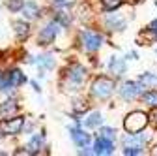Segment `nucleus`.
Segmentation results:
<instances>
[{
	"label": "nucleus",
	"instance_id": "f257e3e1",
	"mask_svg": "<svg viewBox=\"0 0 157 156\" xmlns=\"http://www.w3.org/2000/svg\"><path fill=\"white\" fill-rule=\"evenodd\" d=\"M150 122V115L144 111H131L125 119H124V130L127 133H136L142 132Z\"/></svg>",
	"mask_w": 157,
	"mask_h": 156
},
{
	"label": "nucleus",
	"instance_id": "f03ea898",
	"mask_svg": "<svg viewBox=\"0 0 157 156\" xmlns=\"http://www.w3.org/2000/svg\"><path fill=\"white\" fill-rule=\"evenodd\" d=\"M114 81L110 79V77H105V75H101V77H95L94 79V83H92V87H90V92H92V96L94 98H97V100H107V98H110V94L114 92Z\"/></svg>",
	"mask_w": 157,
	"mask_h": 156
},
{
	"label": "nucleus",
	"instance_id": "7ed1b4c3",
	"mask_svg": "<svg viewBox=\"0 0 157 156\" xmlns=\"http://www.w3.org/2000/svg\"><path fill=\"white\" fill-rule=\"evenodd\" d=\"M64 77H66V81H67V88L71 87V90H77L78 87L84 83V79H86V68L82 64H71L66 70Z\"/></svg>",
	"mask_w": 157,
	"mask_h": 156
},
{
	"label": "nucleus",
	"instance_id": "20e7f679",
	"mask_svg": "<svg viewBox=\"0 0 157 156\" xmlns=\"http://www.w3.org/2000/svg\"><path fill=\"white\" fill-rule=\"evenodd\" d=\"M78 38H81V45L86 53H95L103 45V36L95 30H82Z\"/></svg>",
	"mask_w": 157,
	"mask_h": 156
},
{
	"label": "nucleus",
	"instance_id": "39448f33",
	"mask_svg": "<svg viewBox=\"0 0 157 156\" xmlns=\"http://www.w3.org/2000/svg\"><path fill=\"white\" fill-rule=\"evenodd\" d=\"M25 122H26V119L23 115H15V117H10V119H2L0 121V132L4 135H19L23 132Z\"/></svg>",
	"mask_w": 157,
	"mask_h": 156
},
{
	"label": "nucleus",
	"instance_id": "423d86ee",
	"mask_svg": "<svg viewBox=\"0 0 157 156\" xmlns=\"http://www.w3.org/2000/svg\"><path fill=\"white\" fill-rule=\"evenodd\" d=\"M60 23L56 21V19H52V21H49L41 30H39L37 34V45H51L54 42V38L58 36V32H60Z\"/></svg>",
	"mask_w": 157,
	"mask_h": 156
},
{
	"label": "nucleus",
	"instance_id": "0eeeda50",
	"mask_svg": "<svg viewBox=\"0 0 157 156\" xmlns=\"http://www.w3.org/2000/svg\"><path fill=\"white\" fill-rule=\"evenodd\" d=\"M118 90H120L122 100L131 102V100H135V98H139V96L144 92V87H142L139 81H124V85L118 88Z\"/></svg>",
	"mask_w": 157,
	"mask_h": 156
},
{
	"label": "nucleus",
	"instance_id": "6e6552de",
	"mask_svg": "<svg viewBox=\"0 0 157 156\" xmlns=\"http://www.w3.org/2000/svg\"><path fill=\"white\" fill-rule=\"evenodd\" d=\"M69 135H71V139H73V143H75L77 147H86V145H90V141H92L90 133H86L81 126H71V128H69Z\"/></svg>",
	"mask_w": 157,
	"mask_h": 156
},
{
	"label": "nucleus",
	"instance_id": "1a4fd4ad",
	"mask_svg": "<svg viewBox=\"0 0 157 156\" xmlns=\"http://www.w3.org/2000/svg\"><path fill=\"white\" fill-rule=\"evenodd\" d=\"M148 139H150V135H144L140 132H136V133H127L122 139V143H124V149L125 147H144V143Z\"/></svg>",
	"mask_w": 157,
	"mask_h": 156
},
{
	"label": "nucleus",
	"instance_id": "9d476101",
	"mask_svg": "<svg viewBox=\"0 0 157 156\" xmlns=\"http://www.w3.org/2000/svg\"><path fill=\"white\" fill-rule=\"evenodd\" d=\"M112 152H114V141L105 139V138H97L95 139V143H94V154L107 156V154H112Z\"/></svg>",
	"mask_w": 157,
	"mask_h": 156
},
{
	"label": "nucleus",
	"instance_id": "9b49d317",
	"mask_svg": "<svg viewBox=\"0 0 157 156\" xmlns=\"http://www.w3.org/2000/svg\"><path fill=\"white\" fill-rule=\"evenodd\" d=\"M17 113H19V104H17V100L10 98V100H4L2 104H0V117H2V119L15 117Z\"/></svg>",
	"mask_w": 157,
	"mask_h": 156
},
{
	"label": "nucleus",
	"instance_id": "f8f14e48",
	"mask_svg": "<svg viewBox=\"0 0 157 156\" xmlns=\"http://www.w3.org/2000/svg\"><path fill=\"white\" fill-rule=\"evenodd\" d=\"M45 145V133H34L32 135V139L26 143V152L28 154H39V150L43 149Z\"/></svg>",
	"mask_w": 157,
	"mask_h": 156
},
{
	"label": "nucleus",
	"instance_id": "ddd939ff",
	"mask_svg": "<svg viewBox=\"0 0 157 156\" xmlns=\"http://www.w3.org/2000/svg\"><path fill=\"white\" fill-rule=\"evenodd\" d=\"M19 13H23V17L26 21H34V19H39V15H41V8L36 2H25Z\"/></svg>",
	"mask_w": 157,
	"mask_h": 156
},
{
	"label": "nucleus",
	"instance_id": "4468645a",
	"mask_svg": "<svg viewBox=\"0 0 157 156\" xmlns=\"http://www.w3.org/2000/svg\"><path fill=\"white\" fill-rule=\"evenodd\" d=\"M105 27L109 30H116V32H122L125 28V19H122L118 13H109L105 17Z\"/></svg>",
	"mask_w": 157,
	"mask_h": 156
},
{
	"label": "nucleus",
	"instance_id": "2eb2a0df",
	"mask_svg": "<svg viewBox=\"0 0 157 156\" xmlns=\"http://www.w3.org/2000/svg\"><path fill=\"white\" fill-rule=\"evenodd\" d=\"M36 64H37V68H39V77H43L45 73V70H52L54 68V56L52 55H49V53H45V55H39V56H36Z\"/></svg>",
	"mask_w": 157,
	"mask_h": 156
},
{
	"label": "nucleus",
	"instance_id": "dca6fc26",
	"mask_svg": "<svg viewBox=\"0 0 157 156\" xmlns=\"http://www.w3.org/2000/svg\"><path fill=\"white\" fill-rule=\"evenodd\" d=\"M8 77H10V85L11 88H19V87H23L28 79H26V75L21 72V70H8Z\"/></svg>",
	"mask_w": 157,
	"mask_h": 156
},
{
	"label": "nucleus",
	"instance_id": "f3484780",
	"mask_svg": "<svg viewBox=\"0 0 157 156\" xmlns=\"http://www.w3.org/2000/svg\"><path fill=\"white\" fill-rule=\"evenodd\" d=\"M109 72L114 75V77H120L125 73V62L124 58H118V56H112L109 60Z\"/></svg>",
	"mask_w": 157,
	"mask_h": 156
},
{
	"label": "nucleus",
	"instance_id": "a211bd4d",
	"mask_svg": "<svg viewBox=\"0 0 157 156\" xmlns=\"http://www.w3.org/2000/svg\"><path fill=\"white\" fill-rule=\"evenodd\" d=\"M13 30H15V36L19 40H25V38L30 34V25L25 19H19V21H13Z\"/></svg>",
	"mask_w": 157,
	"mask_h": 156
},
{
	"label": "nucleus",
	"instance_id": "6ab92c4d",
	"mask_svg": "<svg viewBox=\"0 0 157 156\" xmlns=\"http://www.w3.org/2000/svg\"><path fill=\"white\" fill-rule=\"evenodd\" d=\"M139 83L144 87V88H155L157 87V73H151V72H144L139 75Z\"/></svg>",
	"mask_w": 157,
	"mask_h": 156
},
{
	"label": "nucleus",
	"instance_id": "aec40b11",
	"mask_svg": "<svg viewBox=\"0 0 157 156\" xmlns=\"http://www.w3.org/2000/svg\"><path fill=\"white\" fill-rule=\"evenodd\" d=\"M101 122H103V115H101L99 111H95V113H92L90 117H86L84 122H82V126H86V128H99Z\"/></svg>",
	"mask_w": 157,
	"mask_h": 156
},
{
	"label": "nucleus",
	"instance_id": "412c9836",
	"mask_svg": "<svg viewBox=\"0 0 157 156\" xmlns=\"http://www.w3.org/2000/svg\"><path fill=\"white\" fill-rule=\"evenodd\" d=\"M140 98H142V102L146 104V105H150V107H157V90H148V92H142L140 94Z\"/></svg>",
	"mask_w": 157,
	"mask_h": 156
},
{
	"label": "nucleus",
	"instance_id": "4be33fe9",
	"mask_svg": "<svg viewBox=\"0 0 157 156\" xmlns=\"http://www.w3.org/2000/svg\"><path fill=\"white\" fill-rule=\"evenodd\" d=\"M124 0H101V6L105 11H114L116 8H120L122 6Z\"/></svg>",
	"mask_w": 157,
	"mask_h": 156
},
{
	"label": "nucleus",
	"instance_id": "5701e85b",
	"mask_svg": "<svg viewBox=\"0 0 157 156\" xmlns=\"http://www.w3.org/2000/svg\"><path fill=\"white\" fill-rule=\"evenodd\" d=\"M54 19L58 23H60L62 27H69V23H71V15L69 13H66V11H56V15H54Z\"/></svg>",
	"mask_w": 157,
	"mask_h": 156
},
{
	"label": "nucleus",
	"instance_id": "b1692460",
	"mask_svg": "<svg viewBox=\"0 0 157 156\" xmlns=\"http://www.w3.org/2000/svg\"><path fill=\"white\" fill-rule=\"evenodd\" d=\"M99 138H105V139H110V141H114V139H116V130H114V128L101 126V128H99Z\"/></svg>",
	"mask_w": 157,
	"mask_h": 156
},
{
	"label": "nucleus",
	"instance_id": "393cba45",
	"mask_svg": "<svg viewBox=\"0 0 157 156\" xmlns=\"http://www.w3.org/2000/svg\"><path fill=\"white\" fill-rule=\"evenodd\" d=\"M23 4H25V0H8V10L10 11H13V13H19L21 11V8H23Z\"/></svg>",
	"mask_w": 157,
	"mask_h": 156
},
{
	"label": "nucleus",
	"instance_id": "a878e982",
	"mask_svg": "<svg viewBox=\"0 0 157 156\" xmlns=\"http://www.w3.org/2000/svg\"><path fill=\"white\" fill-rule=\"evenodd\" d=\"M142 152H144V147H125L124 149L125 156H136V154H142Z\"/></svg>",
	"mask_w": 157,
	"mask_h": 156
},
{
	"label": "nucleus",
	"instance_id": "bb28decb",
	"mask_svg": "<svg viewBox=\"0 0 157 156\" xmlns=\"http://www.w3.org/2000/svg\"><path fill=\"white\" fill-rule=\"evenodd\" d=\"M146 32L153 38V40H157V19L155 21H151L150 25H148V28H146Z\"/></svg>",
	"mask_w": 157,
	"mask_h": 156
},
{
	"label": "nucleus",
	"instance_id": "cd10ccee",
	"mask_svg": "<svg viewBox=\"0 0 157 156\" xmlns=\"http://www.w3.org/2000/svg\"><path fill=\"white\" fill-rule=\"evenodd\" d=\"M73 2V0H52V4L56 6V8H64V6H69Z\"/></svg>",
	"mask_w": 157,
	"mask_h": 156
},
{
	"label": "nucleus",
	"instance_id": "c85d7f7f",
	"mask_svg": "<svg viewBox=\"0 0 157 156\" xmlns=\"http://www.w3.org/2000/svg\"><path fill=\"white\" fill-rule=\"evenodd\" d=\"M150 121H151V122L155 124V128H157V109H155V111H153V113L150 115Z\"/></svg>",
	"mask_w": 157,
	"mask_h": 156
},
{
	"label": "nucleus",
	"instance_id": "c756f323",
	"mask_svg": "<svg viewBox=\"0 0 157 156\" xmlns=\"http://www.w3.org/2000/svg\"><path fill=\"white\" fill-rule=\"evenodd\" d=\"M32 87H34V90H36V92H41V87H39L36 81H32Z\"/></svg>",
	"mask_w": 157,
	"mask_h": 156
},
{
	"label": "nucleus",
	"instance_id": "7c9ffc66",
	"mask_svg": "<svg viewBox=\"0 0 157 156\" xmlns=\"http://www.w3.org/2000/svg\"><path fill=\"white\" fill-rule=\"evenodd\" d=\"M151 152H153V154H157V145H155V149H153V150H151Z\"/></svg>",
	"mask_w": 157,
	"mask_h": 156
}]
</instances>
